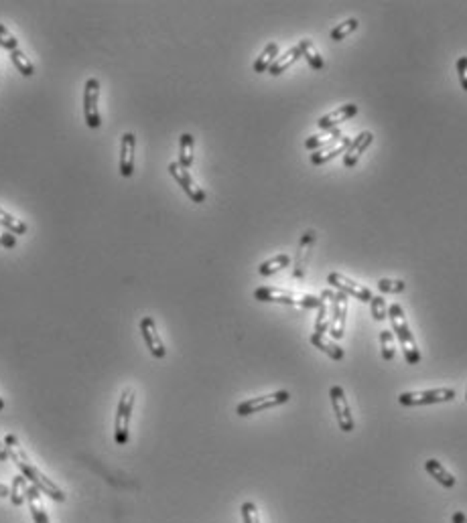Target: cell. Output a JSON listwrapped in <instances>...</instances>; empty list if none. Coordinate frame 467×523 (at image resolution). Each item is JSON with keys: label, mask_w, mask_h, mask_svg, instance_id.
<instances>
[{"label": "cell", "mask_w": 467, "mask_h": 523, "mask_svg": "<svg viewBox=\"0 0 467 523\" xmlns=\"http://www.w3.org/2000/svg\"><path fill=\"white\" fill-rule=\"evenodd\" d=\"M327 282L333 286V288H338V292H343L345 297H352V298H358L359 302H370L372 300V292L366 288V286H362L358 282H354V280H350L347 276H343L340 272H331L329 276H327Z\"/></svg>", "instance_id": "obj_10"}, {"label": "cell", "mask_w": 467, "mask_h": 523, "mask_svg": "<svg viewBox=\"0 0 467 523\" xmlns=\"http://www.w3.org/2000/svg\"><path fill=\"white\" fill-rule=\"evenodd\" d=\"M288 264H290V256H288V254H279V256H274V258H270V260L262 262V264L258 266V274H260V276H272V274L285 270Z\"/></svg>", "instance_id": "obj_25"}, {"label": "cell", "mask_w": 467, "mask_h": 523, "mask_svg": "<svg viewBox=\"0 0 467 523\" xmlns=\"http://www.w3.org/2000/svg\"><path fill=\"white\" fill-rule=\"evenodd\" d=\"M254 298L258 302H279V304H288V306H301V309H319L321 297L313 295H299L290 292L285 288H274V286H260L254 290Z\"/></svg>", "instance_id": "obj_3"}, {"label": "cell", "mask_w": 467, "mask_h": 523, "mask_svg": "<svg viewBox=\"0 0 467 523\" xmlns=\"http://www.w3.org/2000/svg\"><path fill=\"white\" fill-rule=\"evenodd\" d=\"M325 331H329V318H327V298H321L319 313H317V318H315V332L325 335Z\"/></svg>", "instance_id": "obj_34"}, {"label": "cell", "mask_w": 467, "mask_h": 523, "mask_svg": "<svg viewBox=\"0 0 467 523\" xmlns=\"http://www.w3.org/2000/svg\"><path fill=\"white\" fill-rule=\"evenodd\" d=\"M288 400H290V394L287 389H281V392H274V394H269V396H258V398H252V400L238 403L236 414L238 416H252L256 412H264V410H270V408L283 406Z\"/></svg>", "instance_id": "obj_6"}, {"label": "cell", "mask_w": 467, "mask_h": 523, "mask_svg": "<svg viewBox=\"0 0 467 523\" xmlns=\"http://www.w3.org/2000/svg\"><path fill=\"white\" fill-rule=\"evenodd\" d=\"M27 503H29V509H31L33 522L49 523V515L45 513V507H43V501H41V491L35 485H31L29 491H27Z\"/></svg>", "instance_id": "obj_18"}, {"label": "cell", "mask_w": 467, "mask_h": 523, "mask_svg": "<svg viewBox=\"0 0 467 523\" xmlns=\"http://www.w3.org/2000/svg\"><path fill=\"white\" fill-rule=\"evenodd\" d=\"M0 227L6 229V231H11L13 235H23V233H27V224L20 221L15 215L6 213L4 209H0Z\"/></svg>", "instance_id": "obj_28"}, {"label": "cell", "mask_w": 467, "mask_h": 523, "mask_svg": "<svg viewBox=\"0 0 467 523\" xmlns=\"http://www.w3.org/2000/svg\"><path fill=\"white\" fill-rule=\"evenodd\" d=\"M374 142V134L370 132V130H364V132H359L356 138H352V144L347 146V150H345V157H343V164L347 167V169H352V167H356L358 164L359 157L364 155V150L370 146Z\"/></svg>", "instance_id": "obj_13"}, {"label": "cell", "mask_w": 467, "mask_h": 523, "mask_svg": "<svg viewBox=\"0 0 467 523\" xmlns=\"http://www.w3.org/2000/svg\"><path fill=\"white\" fill-rule=\"evenodd\" d=\"M425 471L429 472L435 481H439V485H443L445 489H453L455 487V483H457L455 477H453L437 458H429V460L425 463Z\"/></svg>", "instance_id": "obj_17"}, {"label": "cell", "mask_w": 467, "mask_h": 523, "mask_svg": "<svg viewBox=\"0 0 467 523\" xmlns=\"http://www.w3.org/2000/svg\"><path fill=\"white\" fill-rule=\"evenodd\" d=\"M321 298L331 300V325H329V332L333 339H342L343 329H345V314H347V297L343 292H331V290H324Z\"/></svg>", "instance_id": "obj_7"}, {"label": "cell", "mask_w": 467, "mask_h": 523, "mask_svg": "<svg viewBox=\"0 0 467 523\" xmlns=\"http://www.w3.org/2000/svg\"><path fill=\"white\" fill-rule=\"evenodd\" d=\"M240 511H242V522H244V523H260L258 509H256V505H254L252 501H246V503H242Z\"/></svg>", "instance_id": "obj_35"}, {"label": "cell", "mask_w": 467, "mask_h": 523, "mask_svg": "<svg viewBox=\"0 0 467 523\" xmlns=\"http://www.w3.org/2000/svg\"><path fill=\"white\" fill-rule=\"evenodd\" d=\"M0 47H4L8 53L18 49V43H17V39H15V35H13V33H8V31H6V27H2V25H0Z\"/></svg>", "instance_id": "obj_36"}, {"label": "cell", "mask_w": 467, "mask_h": 523, "mask_svg": "<svg viewBox=\"0 0 467 523\" xmlns=\"http://www.w3.org/2000/svg\"><path fill=\"white\" fill-rule=\"evenodd\" d=\"M11 59H13L15 67L20 71V75H25V77H31V75L35 73V67H33V63L29 61V57H27V55H25L23 51H20V49H15V51H11Z\"/></svg>", "instance_id": "obj_29"}, {"label": "cell", "mask_w": 467, "mask_h": 523, "mask_svg": "<svg viewBox=\"0 0 467 523\" xmlns=\"http://www.w3.org/2000/svg\"><path fill=\"white\" fill-rule=\"evenodd\" d=\"M352 144V138L350 136H342V138L338 140V142H333V144H329V146H324V148H319V150H315L313 155H311V164H325V162H329V160H333L335 157H340V155H345V150H347V146Z\"/></svg>", "instance_id": "obj_16"}, {"label": "cell", "mask_w": 467, "mask_h": 523, "mask_svg": "<svg viewBox=\"0 0 467 523\" xmlns=\"http://www.w3.org/2000/svg\"><path fill=\"white\" fill-rule=\"evenodd\" d=\"M356 114H358V105L343 104L342 108H338V110H333V112H329V114L321 116V118L317 120V126H319V128H324V130H335L340 124H343L345 120H352Z\"/></svg>", "instance_id": "obj_14"}, {"label": "cell", "mask_w": 467, "mask_h": 523, "mask_svg": "<svg viewBox=\"0 0 467 523\" xmlns=\"http://www.w3.org/2000/svg\"><path fill=\"white\" fill-rule=\"evenodd\" d=\"M457 75H459V84L467 91V55L457 59Z\"/></svg>", "instance_id": "obj_37"}, {"label": "cell", "mask_w": 467, "mask_h": 523, "mask_svg": "<svg viewBox=\"0 0 467 523\" xmlns=\"http://www.w3.org/2000/svg\"><path fill=\"white\" fill-rule=\"evenodd\" d=\"M0 497H11V489L0 483Z\"/></svg>", "instance_id": "obj_41"}, {"label": "cell", "mask_w": 467, "mask_h": 523, "mask_svg": "<svg viewBox=\"0 0 467 523\" xmlns=\"http://www.w3.org/2000/svg\"><path fill=\"white\" fill-rule=\"evenodd\" d=\"M141 335H143L144 343H146V347H148L153 357L162 359L167 355V349L162 345L161 335L157 331V325H155V321L151 316H144L141 321Z\"/></svg>", "instance_id": "obj_12"}, {"label": "cell", "mask_w": 467, "mask_h": 523, "mask_svg": "<svg viewBox=\"0 0 467 523\" xmlns=\"http://www.w3.org/2000/svg\"><path fill=\"white\" fill-rule=\"evenodd\" d=\"M388 318H390V325H392V331L398 337L400 341V347H402V353H404V359L407 363L411 366H416L421 361V351L416 347V341H414V335L407 323V316H404V311L400 304H390L388 306Z\"/></svg>", "instance_id": "obj_2"}, {"label": "cell", "mask_w": 467, "mask_h": 523, "mask_svg": "<svg viewBox=\"0 0 467 523\" xmlns=\"http://www.w3.org/2000/svg\"><path fill=\"white\" fill-rule=\"evenodd\" d=\"M342 130L340 128H335V130H327L325 134H317V136H309L305 140V148L307 150H319V148H324V146H329V144H333V142H338V140L342 138Z\"/></svg>", "instance_id": "obj_23"}, {"label": "cell", "mask_w": 467, "mask_h": 523, "mask_svg": "<svg viewBox=\"0 0 467 523\" xmlns=\"http://www.w3.org/2000/svg\"><path fill=\"white\" fill-rule=\"evenodd\" d=\"M169 173H171V176L179 183L181 189L187 193V197H189L193 203H203V201H205V191H203L199 185H196L193 176L189 174L187 169H183L179 162H171V164H169Z\"/></svg>", "instance_id": "obj_11"}, {"label": "cell", "mask_w": 467, "mask_h": 523, "mask_svg": "<svg viewBox=\"0 0 467 523\" xmlns=\"http://www.w3.org/2000/svg\"><path fill=\"white\" fill-rule=\"evenodd\" d=\"M4 410V401H2V398H0V412Z\"/></svg>", "instance_id": "obj_42"}, {"label": "cell", "mask_w": 467, "mask_h": 523, "mask_svg": "<svg viewBox=\"0 0 467 523\" xmlns=\"http://www.w3.org/2000/svg\"><path fill=\"white\" fill-rule=\"evenodd\" d=\"M276 57H279V45L276 43H269L262 53L258 55V59L254 61V71L256 73H264V71L270 70V65L276 61Z\"/></svg>", "instance_id": "obj_24"}, {"label": "cell", "mask_w": 467, "mask_h": 523, "mask_svg": "<svg viewBox=\"0 0 467 523\" xmlns=\"http://www.w3.org/2000/svg\"><path fill=\"white\" fill-rule=\"evenodd\" d=\"M370 309H372V316H374V321H384V318H388V304H386V300L382 297H374L370 300Z\"/></svg>", "instance_id": "obj_33"}, {"label": "cell", "mask_w": 467, "mask_h": 523, "mask_svg": "<svg viewBox=\"0 0 467 523\" xmlns=\"http://www.w3.org/2000/svg\"><path fill=\"white\" fill-rule=\"evenodd\" d=\"M4 444H6V448H8V456H11V460L17 465L18 471L23 472V474L29 479V483H31V485H35L41 493H45V495H47V497H51L53 501H59V503H61V501H65V493L57 487L49 477H45V474L39 471L35 465L31 463V458L27 456L25 448L20 446V442L17 440V436L6 434L4 436Z\"/></svg>", "instance_id": "obj_1"}, {"label": "cell", "mask_w": 467, "mask_h": 523, "mask_svg": "<svg viewBox=\"0 0 467 523\" xmlns=\"http://www.w3.org/2000/svg\"><path fill=\"white\" fill-rule=\"evenodd\" d=\"M179 164L183 169H191L193 164V136L189 132L181 134L179 140Z\"/></svg>", "instance_id": "obj_27"}, {"label": "cell", "mask_w": 467, "mask_h": 523, "mask_svg": "<svg viewBox=\"0 0 467 523\" xmlns=\"http://www.w3.org/2000/svg\"><path fill=\"white\" fill-rule=\"evenodd\" d=\"M329 398H331V406H333V412H335L340 428L343 432H352L356 422H354V416H352V410H350V403H347L342 385H333L329 389Z\"/></svg>", "instance_id": "obj_9"}, {"label": "cell", "mask_w": 467, "mask_h": 523, "mask_svg": "<svg viewBox=\"0 0 467 523\" xmlns=\"http://www.w3.org/2000/svg\"><path fill=\"white\" fill-rule=\"evenodd\" d=\"M358 18H347V20H343L342 25H338L333 31H331V39L333 41H342V39H345L347 35H352L356 29H358Z\"/></svg>", "instance_id": "obj_31"}, {"label": "cell", "mask_w": 467, "mask_h": 523, "mask_svg": "<svg viewBox=\"0 0 467 523\" xmlns=\"http://www.w3.org/2000/svg\"><path fill=\"white\" fill-rule=\"evenodd\" d=\"M297 47H299L301 55L305 57V61L309 63V67H313V70H324L325 67L324 57H321V53L317 51V47L313 45V41H309V39H301Z\"/></svg>", "instance_id": "obj_21"}, {"label": "cell", "mask_w": 467, "mask_h": 523, "mask_svg": "<svg viewBox=\"0 0 467 523\" xmlns=\"http://www.w3.org/2000/svg\"><path fill=\"white\" fill-rule=\"evenodd\" d=\"M0 460L4 463V460H11V456H8V448H6V444L4 442H0Z\"/></svg>", "instance_id": "obj_40"}, {"label": "cell", "mask_w": 467, "mask_h": 523, "mask_svg": "<svg viewBox=\"0 0 467 523\" xmlns=\"http://www.w3.org/2000/svg\"><path fill=\"white\" fill-rule=\"evenodd\" d=\"M134 148H136V136L132 132H126L120 138V174L132 176L134 173Z\"/></svg>", "instance_id": "obj_15"}, {"label": "cell", "mask_w": 467, "mask_h": 523, "mask_svg": "<svg viewBox=\"0 0 467 523\" xmlns=\"http://www.w3.org/2000/svg\"><path fill=\"white\" fill-rule=\"evenodd\" d=\"M455 389L451 387H437V389H425V392H404L398 396L402 406H429V403H443V401L455 400Z\"/></svg>", "instance_id": "obj_5"}, {"label": "cell", "mask_w": 467, "mask_h": 523, "mask_svg": "<svg viewBox=\"0 0 467 523\" xmlns=\"http://www.w3.org/2000/svg\"><path fill=\"white\" fill-rule=\"evenodd\" d=\"M466 400H467V392H466Z\"/></svg>", "instance_id": "obj_43"}, {"label": "cell", "mask_w": 467, "mask_h": 523, "mask_svg": "<svg viewBox=\"0 0 467 523\" xmlns=\"http://www.w3.org/2000/svg\"><path fill=\"white\" fill-rule=\"evenodd\" d=\"M98 98H100V82L96 77H90L84 87V116L88 128H100L102 118L98 110Z\"/></svg>", "instance_id": "obj_8"}, {"label": "cell", "mask_w": 467, "mask_h": 523, "mask_svg": "<svg viewBox=\"0 0 467 523\" xmlns=\"http://www.w3.org/2000/svg\"><path fill=\"white\" fill-rule=\"evenodd\" d=\"M380 349H382V357L386 361L395 359V341H392V331H380Z\"/></svg>", "instance_id": "obj_32"}, {"label": "cell", "mask_w": 467, "mask_h": 523, "mask_svg": "<svg viewBox=\"0 0 467 523\" xmlns=\"http://www.w3.org/2000/svg\"><path fill=\"white\" fill-rule=\"evenodd\" d=\"M313 240H315V231H311V229L305 231V235H303V240H301V244H299L297 260H295V270H293V274H295L297 278H303V276H305V262L307 256H309V250H311Z\"/></svg>", "instance_id": "obj_19"}, {"label": "cell", "mask_w": 467, "mask_h": 523, "mask_svg": "<svg viewBox=\"0 0 467 523\" xmlns=\"http://www.w3.org/2000/svg\"><path fill=\"white\" fill-rule=\"evenodd\" d=\"M404 288H407V282L404 280H378V290L382 295H398V292H404Z\"/></svg>", "instance_id": "obj_30"}, {"label": "cell", "mask_w": 467, "mask_h": 523, "mask_svg": "<svg viewBox=\"0 0 467 523\" xmlns=\"http://www.w3.org/2000/svg\"><path fill=\"white\" fill-rule=\"evenodd\" d=\"M0 245L11 250V247H15V245H17V238H15L11 231H6V229H2V227H0Z\"/></svg>", "instance_id": "obj_38"}, {"label": "cell", "mask_w": 467, "mask_h": 523, "mask_svg": "<svg viewBox=\"0 0 467 523\" xmlns=\"http://www.w3.org/2000/svg\"><path fill=\"white\" fill-rule=\"evenodd\" d=\"M309 341H311V345L313 347H317L319 351H324L325 355H329L333 361H342L343 357H345V353H343L342 347H338L333 341H329V339H325V335H319V332H313L311 337H309Z\"/></svg>", "instance_id": "obj_20"}, {"label": "cell", "mask_w": 467, "mask_h": 523, "mask_svg": "<svg viewBox=\"0 0 467 523\" xmlns=\"http://www.w3.org/2000/svg\"><path fill=\"white\" fill-rule=\"evenodd\" d=\"M301 57H303V55H301V51H299V47H290L287 53H283V55H279V57H276V61L270 65L269 73L270 75H281V73H285V71L293 65V63H297Z\"/></svg>", "instance_id": "obj_22"}, {"label": "cell", "mask_w": 467, "mask_h": 523, "mask_svg": "<svg viewBox=\"0 0 467 523\" xmlns=\"http://www.w3.org/2000/svg\"><path fill=\"white\" fill-rule=\"evenodd\" d=\"M132 408H134V392L124 389L118 408H116V418H114V442L124 446L128 444V430H130V418H132Z\"/></svg>", "instance_id": "obj_4"}, {"label": "cell", "mask_w": 467, "mask_h": 523, "mask_svg": "<svg viewBox=\"0 0 467 523\" xmlns=\"http://www.w3.org/2000/svg\"><path fill=\"white\" fill-rule=\"evenodd\" d=\"M29 487H31V483H29V479L25 474H18V477L13 479V485H11V501H13V505H25Z\"/></svg>", "instance_id": "obj_26"}, {"label": "cell", "mask_w": 467, "mask_h": 523, "mask_svg": "<svg viewBox=\"0 0 467 523\" xmlns=\"http://www.w3.org/2000/svg\"><path fill=\"white\" fill-rule=\"evenodd\" d=\"M451 522L453 523H467V515L463 511H455L453 513V517H451Z\"/></svg>", "instance_id": "obj_39"}]
</instances>
